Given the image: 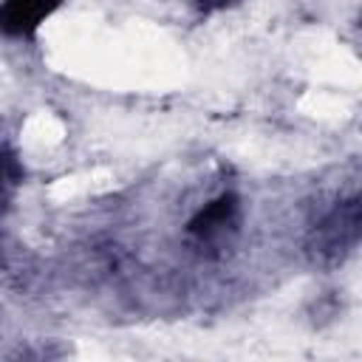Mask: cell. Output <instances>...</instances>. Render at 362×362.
Instances as JSON below:
<instances>
[{"mask_svg": "<svg viewBox=\"0 0 362 362\" xmlns=\"http://www.w3.org/2000/svg\"><path fill=\"white\" fill-rule=\"evenodd\" d=\"M62 0H6L0 6V31L8 37H31Z\"/></svg>", "mask_w": 362, "mask_h": 362, "instance_id": "cell-1", "label": "cell"}, {"mask_svg": "<svg viewBox=\"0 0 362 362\" xmlns=\"http://www.w3.org/2000/svg\"><path fill=\"white\" fill-rule=\"evenodd\" d=\"M235 209H238L235 198H232V195H221V198L209 201V204L189 221V232L209 238V235H215L218 229H223V226L235 218Z\"/></svg>", "mask_w": 362, "mask_h": 362, "instance_id": "cell-2", "label": "cell"}, {"mask_svg": "<svg viewBox=\"0 0 362 362\" xmlns=\"http://www.w3.org/2000/svg\"><path fill=\"white\" fill-rule=\"evenodd\" d=\"M201 3H204V6H215V8H218V6H226V3H232V0H201Z\"/></svg>", "mask_w": 362, "mask_h": 362, "instance_id": "cell-3", "label": "cell"}]
</instances>
